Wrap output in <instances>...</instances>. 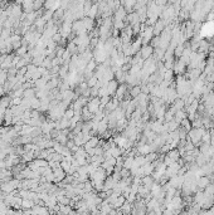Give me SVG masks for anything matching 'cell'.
I'll return each mask as SVG.
<instances>
[{
    "label": "cell",
    "instance_id": "obj_1",
    "mask_svg": "<svg viewBox=\"0 0 214 215\" xmlns=\"http://www.w3.org/2000/svg\"><path fill=\"white\" fill-rule=\"evenodd\" d=\"M205 127H199V129H195V127H192V130L188 132V137L190 138V141L195 145V146H199L198 143H202V137L205 132Z\"/></svg>",
    "mask_w": 214,
    "mask_h": 215
},
{
    "label": "cell",
    "instance_id": "obj_2",
    "mask_svg": "<svg viewBox=\"0 0 214 215\" xmlns=\"http://www.w3.org/2000/svg\"><path fill=\"white\" fill-rule=\"evenodd\" d=\"M87 108L89 110V112L91 113H96L100 108H101V101H100V98H97V97H93L92 100H88V103H87Z\"/></svg>",
    "mask_w": 214,
    "mask_h": 215
},
{
    "label": "cell",
    "instance_id": "obj_3",
    "mask_svg": "<svg viewBox=\"0 0 214 215\" xmlns=\"http://www.w3.org/2000/svg\"><path fill=\"white\" fill-rule=\"evenodd\" d=\"M154 50H155V48L152 47V45L144 44V47H141V49H140V55H141V58L145 60V59H147V58H150V57L154 55Z\"/></svg>",
    "mask_w": 214,
    "mask_h": 215
},
{
    "label": "cell",
    "instance_id": "obj_4",
    "mask_svg": "<svg viewBox=\"0 0 214 215\" xmlns=\"http://www.w3.org/2000/svg\"><path fill=\"white\" fill-rule=\"evenodd\" d=\"M53 174H54V182H60L62 181L64 177H66V171L60 167V166H58V167H55V169H53Z\"/></svg>",
    "mask_w": 214,
    "mask_h": 215
},
{
    "label": "cell",
    "instance_id": "obj_5",
    "mask_svg": "<svg viewBox=\"0 0 214 215\" xmlns=\"http://www.w3.org/2000/svg\"><path fill=\"white\" fill-rule=\"evenodd\" d=\"M154 38V28H147L145 32H144V34L141 35V39H142V44H147V43H150L151 42V39Z\"/></svg>",
    "mask_w": 214,
    "mask_h": 215
},
{
    "label": "cell",
    "instance_id": "obj_6",
    "mask_svg": "<svg viewBox=\"0 0 214 215\" xmlns=\"http://www.w3.org/2000/svg\"><path fill=\"white\" fill-rule=\"evenodd\" d=\"M125 95H127V86L126 84H120L117 87V91H116V93H115V97L121 101V100H124Z\"/></svg>",
    "mask_w": 214,
    "mask_h": 215
},
{
    "label": "cell",
    "instance_id": "obj_7",
    "mask_svg": "<svg viewBox=\"0 0 214 215\" xmlns=\"http://www.w3.org/2000/svg\"><path fill=\"white\" fill-rule=\"evenodd\" d=\"M185 68H187V64L183 62L181 59H179L176 63H174V66H173V71H174V73H176V74H183L185 72Z\"/></svg>",
    "mask_w": 214,
    "mask_h": 215
},
{
    "label": "cell",
    "instance_id": "obj_8",
    "mask_svg": "<svg viewBox=\"0 0 214 215\" xmlns=\"http://www.w3.org/2000/svg\"><path fill=\"white\" fill-rule=\"evenodd\" d=\"M197 184H198V188L200 189V190H204L209 184H210V179H209V176H200V177H197Z\"/></svg>",
    "mask_w": 214,
    "mask_h": 215
},
{
    "label": "cell",
    "instance_id": "obj_9",
    "mask_svg": "<svg viewBox=\"0 0 214 215\" xmlns=\"http://www.w3.org/2000/svg\"><path fill=\"white\" fill-rule=\"evenodd\" d=\"M117 87H118V82L115 81V79H111L107 82V93L110 96H115L116 91H117Z\"/></svg>",
    "mask_w": 214,
    "mask_h": 215
},
{
    "label": "cell",
    "instance_id": "obj_10",
    "mask_svg": "<svg viewBox=\"0 0 214 215\" xmlns=\"http://www.w3.org/2000/svg\"><path fill=\"white\" fill-rule=\"evenodd\" d=\"M136 151L140 153V155H147L149 152L152 151V148H151V145H147V143H140V145L137 146Z\"/></svg>",
    "mask_w": 214,
    "mask_h": 215
},
{
    "label": "cell",
    "instance_id": "obj_11",
    "mask_svg": "<svg viewBox=\"0 0 214 215\" xmlns=\"http://www.w3.org/2000/svg\"><path fill=\"white\" fill-rule=\"evenodd\" d=\"M154 182H155V180L152 179V176H150V175H145V176L141 177V184L144 186H146L149 190H150V188L152 186V184Z\"/></svg>",
    "mask_w": 214,
    "mask_h": 215
},
{
    "label": "cell",
    "instance_id": "obj_12",
    "mask_svg": "<svg viewBox=\"0 0 214 215\" xmlns=\"http://www.w3.org/2000/svg\"><path fill=\"white\" fill-rule=\"evenodd\" d=\"M188 116H187V112L184 111V110H179V111H176L175 112V115H174V119L178 122V124L180 125V122L184 119V118H187Z\"/></svg>",
    "mask_w": 214,
    "mask_h": 215
},
{
    "label": "cell",
    "instance_id": "obj_13",
    "mask_svg": "<svg viewBox=\"0 0 214 215\" xmlns=\"http://www.w3.org/2000/svg\"><path fill=\"white\" fill-rule=\"evenodd\" d=\"M126 203V198H125V195H118L117 196V199L113 201V204L111 205V206H113V208H116V209H118V208H121L122 205H124Z\"/></svg>",
    "mask_w": 214,
    "mask_h": 215
},
{
    "label": "cell",
    "instance_id": "obj_14",
    "mask_svg": "<svg viewBox=\"0 0 214 215\" xmlns=\"http://www.w3.org/2000/svg\"><path fill=\"white\" fill-rule=\"evenodd\" d=\"M168 156L173 160V161H178L180 159V152L178 148H171L170 151H168Z\"/></svg>",
    "mask_w": 214,
    "mask_h": 215
},
{
    "label": "cell",
    "instance_id": "obj_15",
    "mask_svg": "<svg viewBox=\"0 0 214 215\" xmlns=\"http://www.w3.org/2000/svg\"><path fill=\"white\" fill-rule=\"evenodd\" d=\"M36 93H37V88L36 87H30V88L24 89V96L23 97L32 98V97H36Z\"/></svg>",
    "mask_w": 214,
    "mask_h": 215
},
{
    "label": "cell",
    "instance_id": "obj_16",
    "mask_svg": "<svg viewBox=\"0 0 214 215\" xmlns=\"http://www.w3.org/2000/svg\"><path fill=\"white\" fill-rule=\"evenodd\" d=\"M180 125H181V127H183V129H184L185 131H188V132H189V131L192 130V127H193V125H192V121H190L188 117L183 119V121L180 122Z\"/></svg>",
    "mask_w": 214,
    "mask_h": 215
},
{
    "label": "cell",
    "instance_id": "obj_17",
    "mask_svg": "<svg viewBox=\"0 0 214 215\" xmlns=\"http://www.w3.org/2000/svg\"><path fill=\"white\" fill-rule=\"evenodd\" d=\"M36 203L32 199H23L21 200V209H32Z\"/></svg>",
    "mask_w": 214,
    "mask_h": 215
},
{
    "label": "cell",
    "instance_id": "obj_18",
    "mask_svg": "<svg viewBox=\"0 0 214 215\" xmlns=\"http://www.w3.org/2000/svg\"><path fill=\"white\" fill-rule=\"evenodd\" d=\"M98 142H100V140H98V137H95V136H91V138L84 143L86 146H89V147H96V146H98Z\"/></svg>",
    "mask_w": 214,
    "mask_h": 215
},
{
    "label": "cell",
    "instance_id": "obj_19",
    "mask_svg": "<svg viewBox=\"0 0 214 215\" xmlns=\"http://www.w3.org/2000/svg\"><path fill=\"white\" fill-rule=\"evenodd\" d=\"M164 26H165L164 21H158L156 25H155V28H154V35H159V34L163 32Z\"/></svg>",
    "mask_w": 214,
    "mask_h": 215
},
{
    "label": "cell",
    "instance_id": "obj_20",
    "mask_svg": "<svg viewBox=\"0 0 214 215\" xmlns=\"http://www.w3.org/2000/svg\"><path fill=\"white\" fill-rule=\"evenodd\" d=\"M97 82H98V78H97V76H96V74L91 76V77L87 79V84H88V87H89V88L95 87V86L97 84Z\"/></svg>",
    "mask_w": 214,
    "mask_h": 215
},
{
    "label": "cell",
    "instance_id": "obj_21",
    "mask_svg": "<svg viewBox=\"0 0 214 215\" xmlns=\"http://www.w3.org/2000/svg\"><path fill=\"white\" fill-rule=\"evenodd\" d=\"M140 93H141V86H135V87H132L131 91H130V95H131L132 98H136Z\"/></svg>",
    "mask_w": 214,
    "mask_h": 215
},
{
    "label": "cell",
    "instance_id": "obj_22",
    "mask_svg": "<svg viewBox=\"0 0 214 215\" xmlns=\"http://www.w3.org/2000/svg\"><path fill=\"white\" fill-rule=\"evenodd\" d=\"M184 45L183 44H178V47L176 48H174V55L176 57V58H180L181 57V54H183V52H184Z\"/></svg>",
    "mask_w": 214,
    "mask_h": 215
},
{
    "label": "cell",
    "instance_id": "obj_23",
    "mask_svg": "<svg viewBox=\"0 0 214 215\" xmlns=\"http://www.w3.org/2000/svg\"><path fill=\"white\" fill-rule=\"evenodd\" d=\"M26 53H28V47H26V45H20V47L17 49V55L23 57V55L26 54Z\"/></svg>",
    "mask_w": 214,
    "mask_h": 215
},
{
    "label": "cell",
    "instance_id": "obj_24",
    "mask_svg": "<svg viewBox=\"0 0 214 215\" xmlns=\"http://www.w3.org/2000/svg\"><path fill=\"white\" fill-rule=\"evenodd\" d=\"M76 113H74V110L72 108V107H69V108H67L66 111H64V115H63V117H66V118H68V119H71L73 116H74Z\"/></svg>",
    "mask_w": 214,
    "mask_h": 215
},
{
    "label": "cell",
    "instance_id": "obj_25",
    "mask_svg": "<svg viewBox=\"0 0 214 215\" xmlns=\"http://www.w3.org/2000/svg\"><path fill=\"white\" fill-rule=\"evenodd\" d=\"M25 66H28V60H26L25 58H23V57L20 58L19 62L15 64V67H17L18 69H19V68H21V67H25Z\"/></svg>",
    "mask_w": 214,
    "mask_h": 215
},
{
    "label": "cell",
    "instance_id": "obj_26",
    "mask_svg": "<svg viewBox=\"0 0 214 215\" xmlns=\"http://www.w3.org/2000/svg\"><path fill=\"white\" fill-rule=\"evenodd\" d=\"M202 142H205V143H210V132L209 131H205L203 137H202Z\"/></svg>",
    "mask_w": 214,
    "mask_h": 215
},
{
    "label": "cell",
    "instance_id": "obj_27",
    "mask_svg": "<svg viewBox=\"0 0 214 215\" xmlns=\"http://www.w3.org/2000/svg\"><path fill=\"white\" fill-rule=\"evenodd\" d=\"M209 132H210V145H213V146H214V129H213V130H210Z\"/></svg>",
    "mask_w": 214,
    "mask_h": 215
},
{
    "label": "cell",
    "instance_id": "obj_28",
    "mask_svg": "<svg viewBox=\"0 0 214 215\" xmlns=\"http://www.w3.org/2000/svg\"><path fill=\"white\" fill-rule=\"evenodd\" d=\"M4 93H5V92H4V88L0 86V97H2V95H4Z\"/></svg>",
    "mask_w": 214,
    "mask_h": 215
},
{
    "label": "cell",
    "instance_id": "obj_29",
    "mask_svg": "<svg viewBox=\"0 0 214 215\" xmlns=\"http://www.w3.org/2000/svg\"><path fill=\"white\" fill-rule=\"evenodd\" d=\"M2 32H3V29L0 28V38H2Z\"/></svg>",
    "mask_w": 214,
    "mask_h": 215
},
{
    "label": "cell",
    "instance_id": "obj_30",
    "mask_svg": "<svg viewBox=\"0 0 214 215\" xmlns=\"http://www.w3.org/2000/svg\"><path fill=\"white\" fill-rule=\"evenodd\" d=\"M213 172H214V171H213Z\"/></svg>",
    "mask_w": 214,
    "mask_h": 215
}]
</instances>
